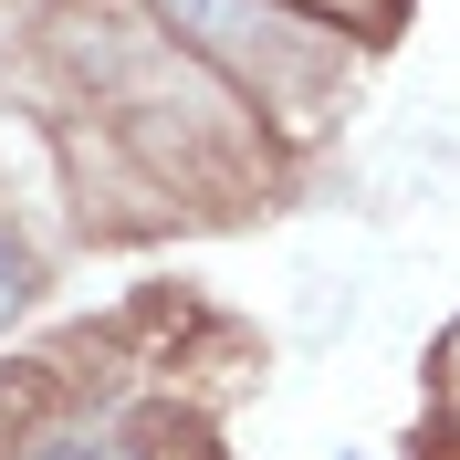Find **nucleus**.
Instances as JSON below:
<instances>
[{"label": "nucleus", "mask_w": 460, "mask_h": 460, "mask_svg": "<svg viewBox=\"0 0 460 460\" xmlns=\"http://www.w3.org/2000/svg\"><path fill=\"white\" fill-rule=\"evenodd\" d=\"M42 460H126V450H94V439H63V450H42Z\"/></svg>", "instance_id": "2"}, {"label": "nucleus", "mask_w": 460, "mask_h": 460, "mask_svg": "<svg viewBox=\"0 0 460 460\" xmlns=\"http://www.w3.org/2000/svg\"><path fill=\"white\" fill-rule=\"evenodd\" d=\"M22 293H31V261H22V252H11V241H0V324L22 314Z\"/></svg>", "instance_id": "1"}]
</instances>
